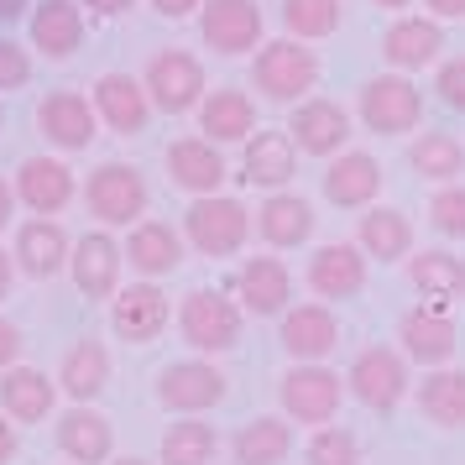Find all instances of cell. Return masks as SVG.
<instances>
[{
	"label": "cell",
	"instance_id": "cell-12",
	"mask_svg": "<svg viewBox=\"0 0 465 465\" xmlns=\"http://www.w3.org/2000/svg\"><path fill=\"white\" fill-rule=\"evenodd\" d=\"M110 324H115V335L131 340V345L157 340L163 324H168V298H163V288H152V282L121 288V293L110 298Z\"/></svg>",
	"mask_w": 465,
	"mask_h": 465
},
{
	"label": "cell",
	"instance_id": "cell-7",
	"mask_svg": "<svg viewBox=\"0 0 465 465\" xmlns=\"http://www.w3.org/2000/svg\"><path fill=\"white\" fill-rule=\"evenodd\" d=\"M277 398H282V408H288V419L330 423L335 419V408H340V398H345V381H340L330 366H319V361H298L293 371L282 377Z\"/></svg>",
	"mask_w": 465,
	"mask_h": 465
},
{
	"label": "cell",
	"instance_id": "cell-20",
	"mask_svg": "<svg viewBox=\"0 0 465 465\" xmlns=\"http://www.w3.org/2000/svg\"><path fill=\"white\" fill-rule=\"evenodd\" d=\"M16 262H22V272L37 277V282L58 277L68 262H74L64 225H53V220H26L22 231H16Z\"/></svg>",
	"mask_w": 465,
	"mask_h": 465
},
{
	"label": "cell",
	"instance_id": "cell-3",
	"mask_svg": "<svg viewBox=\"0 0 465 465\" xmlns=\"http://www.w3.org/2000/svg\"><path fill=\"white\" fill-rule=\"evenodd\" d=\"M142 84H147L152 105L163 110V115H183V110H193L204 100V68L183 47H163V53L147 58V79Z\"/></svg>",
	"mask_w": 465,
	"mask_h": 465
},
{
	"label": "cell",
	"instance_id": "cell-32",
	"mask_svg": "<svg viewBox=\"0 0 465 465\" xmlns=\"http://www.w3.org/2000/svg\"><path fill=\"white\" fill-rule=\"evenodd\" d=\"M0 402H5V413L16 423H37L53 413V402H58V381L43 377L37 366H11L5 381H0Z\"/></svg>",
	"mask_w": 465,
	"mask_h": 465
},
{
	"label": "cell",
	"instance_id": "cell-28",
	"mask_svg": "<svg viewBox=\"0 0 465 465\" xmlns=\"http://www.w3.org/2000/svg\"><path fill=\"white\" fill-rule=\"evenodd\" d=\"M408 282L423 293L429 309H450L465 298V262L450 252H419L413 267H408Z\"/></svg>",
	"mask_w": 465,
	"mask_h": 465
},
{
	"label": "cell",
	"instance_id": "cell-2",
	"mask_svg": "<svg viewBox=\"0 0 465 465\" xmlns=\"http://www.w3.org/2000/svg\"><path fill=\"white\" fill-rule=\"evenodd\" d=\"M178 330L189 340L193 351H231L235 340H241V303L225 293H214V288H193L183 298V309H178Z\"/></svg>",
	"mask_w": 465,
	"mask_h": 465
},
{
	"label": "cell",
	"instance_id": "cell-1",
	"mask_svg": "<svg viewBox=\"0 0 465 465\" xmlns=\"http://www.w3.org/2000/svg\"><path fill=\"white\" fill-rule=\"evenodd\" d=\"M84 204L100 225H142L147 214V183L131 163H105L89 173L84 183Z\"/></svg>",
	"mask_w": 465,
	"mask_h": 465
},
{
	"label": "cell",
	"instance_id": "cell-40",
	"mask_svg": "<svg viewBox=\"0 0 465 465\" xmlns=\"http://www.w3.org/2000/svg\"><path fill=\"white\" fill-rule=\"evenodd\" d=\"M309 465H361V444L356 434H345V429H319L314 440H309Z\"/></svg>",
	"mask_w": 465,
	"mask_h": 465
},
{
	"label": "cell",
	"instance_id": "cell-38",
	"mask_svg": "<svg viewBox=\"0 0 465 465\" xmlns=\"http://www.w3.org/2000/svg\"><path fill=\"white\" fill-rule=\"evenodd\" d=\"M408 163H413V173H423V178H460L465 173V147L450 136V131H423L419 142L408 147Z\"/></svg>",
	"mask_w": 465,
	"mask_h": 465
},
{
	"label": "cell",
	"instance_id": "cell-15",
	"mask_svg": "<svg viewBox=\"0 0 465 465\" xmlns=\"http://www.w3.org/2000/svg\"><path fill=\"white\" fill-rule=\"evenodd\" d=\"M94 110H100V121H105L110 131L142 136V131H147V115H152V94H147V84H136L126 74H105V79L94 84Z\"/></svg>",
	"mask_w": 465,
	"mask_h": 465
},
{
	"label": "cell",
	"instance_id": "cell-36",
	"mask_svg": "<svg viewBox=\"0 0 465 465\" xmlns=\"http://www.w3.org/2000/svg\"><path fill=\"white\" fill-rule=\"evenodd\" d=\"M356 246L371 252L377 262H398V256H408V246H413V225H408L398 210H371V214H361Z\"/></svg>",
	"mask_w": 465,
	"mask_h": 465
},
{
	"label": "cell",
	"instance_id": "cell-26",
	"mask_svg": "<svg viewBox=\"0 0 465 465\" xmlns=\"http://www.w3.org/2000/svg\"><path fill=\"white\" fill-rule=\"evenodd\" d=\"M110 444H115L110 419L94 413V408H79V402H74V413H64V423H58V450H64L74 465H105Z\"/></svg>",
	"mask_w": 465,
	"mask_h": 465
},
{
	"label": "cell",
	"instance_id": "cell-43",
	"mask_svg": "<svg viewBox=\"0 0 465 465\" xmlns=\"http://www.w3.org/2000/svg\"><path fill=\"white\" fill-rule=\"evenodd\" d=\"M434 89H440L444 105L465 115V58H450V64H440V79H434Z\"/></svg>",
	"mask_w": 465,
	"mask_h": 465
},
{
	"label": "cell",
	"instance_id": "cell-13",
	"mask_svg": "<svg viewBox=\"0 0 465 465\" xmlns=\"http://www.w3.org/2000/svg\"><path fill=\"white\" fill-rule=\"evenodd\" d=\"M235 298H241L246 314L272 319V314L288 309V298H293V277H288V267H282L277 256H252V262L235 272Z\"/></svg>",
	"mask_w": 465,
	"mask_h": 465
},
{
	"label": "cell",
	"instance_id": "cell-46",
	"mask_svg": "<svg viewBox=\"0 0 465 465\" xmlns=\"http://www.w3.org/2000/svg\"><path fill=\"white\" fill-rule=\"evenodd\" d=\"M11 460H16V423L0 419V465H11Z\"/></svg>",
	"mask_w": 465,
	"mask_h": 465
},
{
	"label": "cell",
	"instance_id": "cell-16",
	"mask_svg": "<svg viewBox=\"0 0 465 465\" xmlns=\"http://www.w3.org/2000/svg\"><path fill=\"white\" fill-rule=\"evenodd\" d=\"M16 199L32 214H58L64 204H74V173L58 157H26L16 173Z\"/></svg>",
	"mask_w": 465,
	"mask_h": 465
},
{
	"label": "cell",
	"instance_id": "cell-18",
	"mask_svg": "<svg viewBox=\"0 0 465 465\" xmlns=\"http://www.w3.org/2000/svg\"><path fill=\"white\" fill-rule=\"evenodd\" d=\"M168 173H173V183H178L183 193L210 199V193L225 183V157H220L204 136H183V142L168 147Z\"/></svg>",
	"mask_w": 465,
	"mask_h": 465
},
{
	"label": "cell",
	"instance_id": "cell-30",
	"mask_svg": "<svg viewBox=\"0 0 465 465\" xmlns=\"http://www.w3.org/2000/svg\"><path fill=\"white\" fill-rule=\"evenodd\" d=\"M256 231H262V241L277 246V252L303 246V241L314 235V210H309V199H298V193H272V199L256 210Z\"/></svg>",
	"mask_w": 465,
	"mask_h": 465
},
{
	"label": "cell",
	"instance_id": "cell-27",
	"mask_svg": "<svg viewBox=\"0 0 465 465\" xmlns=\"http://www.w3.org/2000/svg\"><path fill=\"white\" fill-rule=\"evenodd\" d=\"M79 43H84V11L74 0H43L32 11V47L43 58H68Z\"/></svg>",
	"mask_w": 465,
	"mask_h": 465
},
{
	"label": "cell",
	"instance_id": "cell-35",
	"mask_svg": "<svg viewBox=\"0 0 465 465\" xmlns=\"http://www.w3.org/2000/svg\"><path fill=\"white\" fill-rule=\"evenodd\" d=\"M235 465H277L288 450H293V423L282 419H252L241 434H235Z\"/></svg>",
	"mask_w": 465,
	"mask_h": 465
},
{
	"label": "cell",
	"instance_id": "cell-31",
	"mask_svg": "<svg viewBox=\"0 0 465 465\" xmlns=\"http://www.w3.org/2000/svg\"><path fill=\"white\" fill-rule=\"evenodd\" d=\"M126 262L142 277H168L178 262H183V235L163 225V220H142L126 241Z\"/></svg>",
	"mask_w": 465,
	"mask_h": 465
},
{
	"label": "cell",
	"instance_id": "cell-48",
	"mask_svg": "<svg viewBox=\"0 0 465 465\" xmlns=\"http://www.w3.org/2000/svg\"><path fill=\"white\" fill-rule=\"evenodd\" d=\"M429 11H434V16H444V22H460V16H465V0H429Z\"/></svg>",
	"mask_w": 465,
	"mask_h": 465
},
{
	"label": "cell",
	"instance_id": "cell-34",
	"mask_svg": "<svg viewBox=\"0 0 465 465\" xmlns=\"http://www.w3.org/2000/svg\"><path fill=\"white\" fill-rule=\"evenodd\" d=\"M419 408L440 429H465V371H429L419 381Z\"/></svg>",
	"mask_w": 465,
	"mask_h": 465
},
{
	"label": "cell",
	"instance_id": "cell-52",
	"mask_svg": "<svg viewBox=\"0 0 465 465\" xmlns=\"http://www.w3.org/2000/svg\"><path fill=\"white\" fill-rule=\"evenodd\" d=\"M377 5H387V11H402V5H408V0H377Z\"/></svg>",
	"mask_w": 465,
	"mask_h": 465
},
{
	"label": "cell",
	"instance_id": "cell-21",
	"mask_svg": "<svg viewBox=\"0 0 465 465\" xmlns=\"http://www.w3.org/2000/svg\"><path fill=\"white\" fill-rule=\"evenodd\" d=\"M282 351L298 361H324L330 351L340 345V324L330 309H319V303H303V309H288L282 319Z\"/></svg>",
	"mask_w": 465,
	"mask_h": 465
},
{
	"label": "cell",
	"instance_id": "cell-41",
	"mask_svg": "<svg viewBox=\"0 0 465 465\" xmlns=\"http://www.w3.org/2000/svg\"><path fill=\"white\" fill-rule=\"evenodd\" d=\"M429 214H434V231H440V235H455V241H465V183L434 193Z\"/></svg>",
	"mask_w": 465,
	"mask_h": 465
},
{
	"label": "cell",
	"instance_id": "cell-42",
	"mask_svg": "<svg viewBox=\"0 0 465 465\" xmlns=\"http://www.w3.org/2000/svg\"><path fill=\"white\" fill-rule=\"evenodd\" d=\"M32 79V58L26 47H16L11 37H0V89H22Z\"/></svg>",
	"mask_w": 465,
	"mask_h": 465
},
{
	"label": "cell",
	"instance_id": "cell-44",
	"mask_svg": "<svg viewBox=\"0 0 465 465\" xmlns=\"http://www.w3.org/2000/svg\"><path fill=\"white\" fill-rule=\"evenodd\" d=\"M16 356H22V330H16L11 319H0V366L11 371V366H16Z\"/></svg>",
	"mask_w": 465,
	"mask_h": 465
},
{
	"label": "cell",
	"instance_id": "cell-5",
	"mask_svg": "<svg viewBox=\"0 0 465 465\" xmlns=\"http://www.w3.org/2000/svg\"><path fill=\"white\" fill-rule=\"evenodd\" d=\"M246 231H252L246 204L220 199V193L199 199V204L189 210V220H183V235L193 241V252H204V256H235L241 246H246Z\"/></svg>",
	"mask_w": 465,
	"mask_h": 465
},
{
	"label": "cell",
	"instance_id": "cell-51",
	"mask_svg": "<svg viewBox=\"0 0 465 465\" xmlns=\"http://www.w3.org/2000/svg\"><path fill=\"white\" fill-rule=\"evenodd\" d=\"M11 293V256L0 252V298Z\"/></svg>",
	"mask_w": 465,
	"mask_h": 465
},
{
	"label": "cell",
	"instance_id": "cell-17",
	"mask_svg": "<svg viewBox=\"0 0 465 465\" xmlns=\"http://www.w3.org/2000/svg\"><path fill=\"white\" fill-rule=\"evenodd\" d=\"M68 267H74V282H79L84 298H115V282H121V246H115L105 231L79 235Z\"/></svg>",
	"mask_w": 465,
	"mask_h": 465
},
{
	"label": "cell",
	"instance_id": "cell-19",
	"mask_svg": "<svg viewBox=\"0 0 465 465\" xmlns=\"http://www.w3.org/2000/svg\"><path fill=\"white\" fill-rule=\"evenodd\" d=\"M298 173V142L282 136V131H256L246 142V157H241V178L256 183V189H277Z\"/></svg>",
	"mask_w": 465,
	"mask_h": 465
},
{
	"label": "cell",
	"instance_id": "cell-14",
	"mask_svg": "<svg viewBox=\"0 0 465 465\" xmlns=\"http://www.w3.org/2000/svg\"><path fill=\"white\" fill-rule=\"evenodd\" d=\"M94 115H100V110L89 105V100H79L74 89H58V94H47L43 100L37 126H43V136L53 142V147L84 152L89 142H94Z\"/></svg>",
	"mask_w": 465,
	"mask_h": 465
},
{
	"label": "cell",
	"instance_id": "cell-23",
	"mask_svg": "<svg viewBox=\"0 0 465 465\" xmlns=\"http://www.w3.org/2000/svg\"><path fill=\"white\" fill-rule=\"evenodd\" d=\"M444 47V32L440 22H423V16H402V22L387 26V37H381V53H387V64L402 68V74H413V68H429L440 58Z\"/></svg>",
	"mask_w": 465,
	"mask_h": 465
},
{
	"label": "cell",
	"instance_id": "cell-25",
	"mask_svg": "<svg viewBox=\"0 0 465 465\" xmlns=\"http://www.w3.org/2000/svg\"><path fill=\"white\" fill-rule=\"evenodd\" d=\"M345 136H351V115H345L335 100H309V105H298V115H293L298 152H309V157H330V152L345 147Z\"/></svg>",
	"mask_w": 465,
	"mask_h": 465
},
{
	"label": "cell",
	"instance_id": "cell-10",
	"mask_svg": "<svg viewBox=\"0 0 465 465\" xmlns=\"http://www.w3.org/2000/svg\"><path fill=\"white\" fill-rule=\"evenodd\" d=\"M220 398H225V371L210 366V361H173L168 371L157 377V402L173 408V413H183V419L214 408Z\"/></svg>",
	"mask_w": 465,
	"mask_h": 465
},
{
	"label": "cell",
	"instance_id": "cell-54",
	"mask_svg": "<svg viewBox=\"0 0 465 465\" xmlns=\"http://www.w3.org/2000/svg\"><path fill=\"white\" fill-rule=\"evenodd\" d=\"M0 126H5V110H0Z\"/></svg>",
	"mask_w": 465,
	"mask_h": 465
},
{
	"label": "cell",
	"instance_id": "cell-24",
	"mask_svg": "<svg viewBox=\"0 0 465 465\" xmlns=\"http://www.w3.org/2000/svg\"><path fill=\"white\" fill-rule=\"evenodd\" d=\"M377 193H381V163L371 152H345V157L330 163V173H324V199H330V204L356 210V204H371Z\"/></svg>",
	"mask_w": 465,
	"mask_h": 465
},
{
	"label": "cell",
	"instance_id": "cell-29",
	"mask_svg": "<svg viewBox=\"0 0 465 465\" xmlns=\"http://www.w3.org/2000/svg\"><path fill=\"white\" fill-rule=\"evenodd\" d=\"M199 131L210 142H252L256 136V105L241 89H214L199 105Z\"/></svg>",
	"mask_w": 465,
	"mask_h": 465
},
{
	"label": "cell",
	"instance_id": "cell-11",
	"mask_svg": "<svg viewBox=\"0 0 465 465\" xmlns=\"http://www.w3.org/2000/svg\"><path fill=\"white\" fill-rule=\"evenodd\" d=\"M398 340H402V356H413L419 366H444L455 356V319L450 309H408L398 319Z\"/></svg>",
	"mask_w": 465,
	"mask_h": 465
},
{
	"label": "cell",
	"instance_id": "cell-45",
	"mask_svg": "<svg viewBox=\"0 0 465 465\" xmlns=\"http://www.w3.org/2000/svg\"><path fill=\"white\" fill-rule=\"evenodd\" d=\"M84 5L94 11V16H126L136 0H84Z\"/></svg>",
	"mask_w": 465,
	"mask_h": 465
},
{
	"label": "cell",
	"instance_id": "cell-53",
	"mask_svg": "<svg viewBox=\"0 0 465 465\" xmlns=\"http://www.w3.org/2000/svg\"><path fill=\"white\" fill-rule=\"evenodd\" d=\"M110 465H147V460H136V455H126V460H110Z\"/></svg>",
	"mask_w": 465,
	"mask_h": 465
},
{
	"label": "cell",
	"instance_id": "cell-39",
	"mask_svg": "<svg viewBox=\"0 0 465 465\" xmlns=\"http://www.w3.org/2000/svg\"><path fill=\"white\" fill-rule=\"evenodd\" d=\"M282 26L293 37H330L340 26V0H282Z\"/></svg>",
	"mask_w": 465,
	"mask_h": 465
},
{
	"label": "cell",
	"instance_id": "cell-50",
	"mask_svg": "<svg viewBox=\"0 0 465 465\" xmlns=\"http://www.w3.org/2000/svg\"><path fill=\"white\" fill-rule=\"evenodd\" d=\"M11 204H16V189H11V183H0V225L11 220Z\"/></svg>",
	"mask_w": 465,
	"mask_h": 465
},
{
	"label": "cell",
	"instance_id": "cell-9",
	"mask_svg": "<svg viewBox=\"0 0 465 465\" xmlns=\"http://www.w3.org/2000/svg\"><path fill=\"white\" fill-rule=\"evenodd\" d=\"M199 37L225 53V58H241L262 47V5L256 0H204L199 11Z\"/></svg>",
	"mask_w": 465,
	"mask_h": 465
},
{
	"label": "cell",
	"instance_id": "cell-37",
	"mask_svg": "<svg viewBox=\"0 0 465 465\" xmlns=\"http://www.w3.org/2000/svg\"><path fill=\"white\" fill-rule=\"evenodd\" d=\"M214 455H220L214 423L183 419V423H173L168 434H163V465H214Z\"/></svg>",
	"mask_w": 465,
	"mask_h": 465
},
{
	"label": "cell",
	"instance_id": "cell-22",
	"mask_svg": "<svg viewBox=\"0 0 465 465\" xmlns=\"http://www.w3.org/2000/svg\"><path fill=\"white\" fill-rule=\"evenodd\" d=\"M309 288L319 298H330V303L335 298H356L366 288V256H361V246H324V252H314Z\"/></svg>",
	"mask_w": 465,
	"mask_h": 465
},
{
	"label": "cell",
	"instance_id": "cell-49",
	"mask_svg": "<svg viewBox=\"0 0 465 465\" xmlns=\"http://www.w3.org/2000/svg\"><path fill=\"white\" fill-rule=\"evenodd\" d=\"M26 5H32V0H0V26L16 22V16H26Z\"/></svg>",
	"mask_w": 465,
	"mask_h": 465
},
{
	"label": "cell",
	"instance_id": "cell-4",
	"mask_svg": "<svg viewBox=\"0 0 465 465\" xmlns=\"http://www.w3.org/2000/svg\"><path fill=\"white\" fill-rule=\"evenodd\" d=\"M256 89L267 94V100H277V105H288V100H303L309 89H314L319 79V58L309 53V47L298 43H267L262 53H256V68H252Z\"/></svg>",
	"mask_w": 465,
	"mask_h": 465
},
{
	"label": "cell",
	"instance_id": "cell-47",
	"mask_svg": "<svg viewBox=\"0 0 465 465\" xmlns=\"http://www.w3.org/2000/svg\"><path fill=\"white\" fill-rule=\"evenodd\" d=\"M152 5H157V16H168V22H178V16H189V11L199 5V0H152Z\"/></svg>",
	"mask_w": 465,
	"mask_h": 465
},
{
	"label": "cell",
	"instance_id": "cell-33",
	"mask_svg": "<svg viewBox=\"0 0 465 465\" xmlns=\"http://www.w3.org/2000/svg\"><path fill=\"white\" fill-rule=\"evenodd\" d=\"M105 381H110V356H105V345H100V340H79V345H74V351L64 356L58 387H64L74 402H89V398H100V392H105Z\"/></svg>",
	"mask_w": 465,
	"mask_h": 465
},
{
	"label": "cell",
	"instance_id": "cell-6",
	"mask_svg": "<svg viewBox=\"0 0 465 465\" xmlns=\"http://www.w3.org/2000/svg\"><path fill=\"white\" fill-rule=\"evenodd\" d=\"M423 115V94L413 89V79L402 74H381V79H366L361 84V121L381 136H402L413 131Z\"/></svg>",
	"mask_w": 465,
	"mask_h": 465
},
{
	"label": "cell",
	"instance_id": "cell-8",
	"mask_svg": "<svg viewBox=\"0 0 465 465\" xmlns=\"http://www.w3.org/2000/svg\"><path fill=\"white\" fill-rule=\"evenodd\" d=\"M351 392H356L371 413H392L402 398H408V366H402L398 351L387 345H366L356 361H351Z\"/></svg>",
	"mask_w": 465,
	"mask_h": 465
}]
</instances>
